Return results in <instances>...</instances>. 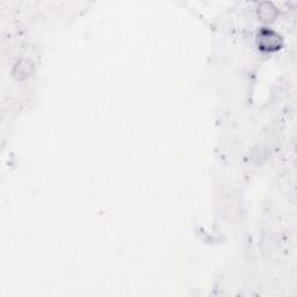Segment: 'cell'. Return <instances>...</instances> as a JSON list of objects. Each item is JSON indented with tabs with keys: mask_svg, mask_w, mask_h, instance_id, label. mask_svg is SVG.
I'll return each mask as SVG.
<instances>
[{
	"mask_svg": "<svg viewBox=\"0 0 297 297\" xmlns=\"http://www.w3.org/2000/svg\"><path fill=\"white\" fill-rule=\"evenodd\" d=\"M259 46L266 51L276 50L281 47V36L269 29H262L259 33Z\"/></svg>",
	"mask_w": 297,
	"mask_h": 297,
	"instance_id": "1",
	"label": "cell"
},
{
	"mask_svg": "<svg viewBox=\"0 0 297 297\" xmlns=\"http://www.w3.org/2000/svg\"><path fill=\"white\" fill-rule=\"evenodd\" d=\"M275 13H276V11H275L272 4L262 3L261 5L259 6V16L261 17L263 20H272L275 17Z\"/></svg>",
	"mask_w": 297,
	"mask_h": 297,
	"instance_id": "2",
	"label": "cell"
}]
</instances>
